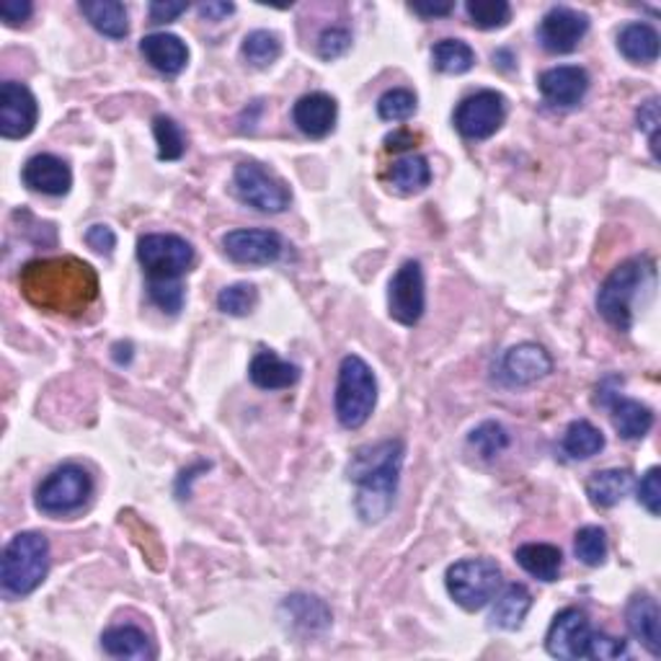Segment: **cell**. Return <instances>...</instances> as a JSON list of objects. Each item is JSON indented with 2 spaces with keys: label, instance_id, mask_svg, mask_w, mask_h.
I'll use <instances>...</instances> for the list:
<instances>
[{
  "label": "cell",
  "instance_id": "cell-1",
  "mask_svg": "<svg viewBox=\"0 0 661 661\" xmlns=\"http://www.w3.org/2000/svg\"><path fill=\"white\" fill-rule=\"evenodd\" d=\"M19 287L34 308L57 315H83L98 300V275L76 256L34 258L19 275Z\"/></svg>",
  "mask_w": 661,
  "mask_h": 661
},
{
  "label": "cell",
  "instance_id": "cell-2",
  "mask_svg": "<svg viewBox=\"0 0 661 661\" xmlns=\"http://www.w3.org/2000/svg\"><path fill=\"white\" fill-rule=\"evenodd\" d=\"M404 455L406 444L401 440L364 444L351 455L347 476L351 484H357L355 509L362 522L378 524L391 514L395 494H398Z\"/></svg>",
  "mask_w": 661,
  "mask_h": 661
},
{
  "label": "cell",
  "instance_id": "cell-3",
  "mask_svg": "<svg viewBox=\"0 0 661 661\" xmlns=\"http://www.w3.org/2000/svg\"><path fill=\"white\" fill-rule=\"evenodd\" d=\"M657 277V267L649 256H636L613 269L598 292V311L610 326L630 330L634 326V308L641 292H649Z\"/></svg>",
  "mask_w": 661,
  "mask_h": 661
},
{
  "label": "cell",
  "instance_id": "cell-4",
  "mask_svg": "<svg viewBox=\"0 0 661 661\" xmlns=\"http://www.w3.org/2000/svg\"><path fill=\"white\" fill-rule=\"evenodd\" d=\"M49 573V543L42 533H19L5 545L0 560V584L9 600H21L37 589Z\"/></svg>",
  "mask_w": 661,
  "mask_h": 661
},
{
  "label": "cell",
  "instance_id": "cell-5",
  "mask_svg": "<svg viewBox=\"0 0 661 661\" xmlns=\"http://www.w3.org/2000/svg\"><path fill=\"white\" fill-rule=\"evenodd\" d=\"M378 404V380L375 372L362 357L347 355L339 364V378H336L334 408L336 419L344 429H359L370 421Z\"/></svg>",
  "mask_w": 661,
  "mask_h": 661
},
{
  "label": "cell",
  "instance_id": "cell-6",
  "mask_svg": "<svg viewBox=\"0 0 661 661\" xmlns=\"http://www.w3.org/2000/svg\"><path fill=\"white\" fill-rule=\"evenodd\" d=\"M444 584L460 607L476 613L499 594L501 569L491 558H465L450 566Z\"/></svg>",
  "mask_w": 661,
  "mask_h": 661
},
{
  "label": "cell",
  "instance_id": "cell-7",
  "mask_svg": "<svg viewBox=\"0 0 661 661\" xmlns=\"http://www.w3.org/2000/svg\"><path fill=\"white\" fill-rule=\"evenodd\" d=\"M93 494V478L83 465L55 468L37 488V509L49 517H65L81 509Z\"/></svg>",
  "mask_w": 661,
  "mask_h": 661
},
{
  "label": "cell",
  "instance_id": "cell-8",
  "mask_svg": "<svg viewBox=\"0 0 661 661\" xmlns=\"http://www.w3.org/2000/svg\"><path fill=\"white\" fill-rule=\"evenodd\" d=\"M138 262L150 279H182L194 267L192 243L174 233H150L138 241Z\"/></svg>",
  "mask_w": 661,
  "mask_h": 661
},
{
  "label": "cell",
  "instance_id": "cell-9",
  "mask_svg": "<svg viewBox=\"0 0 661 661\" xmlns=\"http://www.w3.org/2000/svg\"><path fill=\"white\" fill-rule=\"evenodd\" d=\"M233 189L243 205L267 214L285 212L292 202V194L282 178H277L256 161H243L235 165Z\"/></svg>",
  "mask_w": 661,
  "mask_h": 661
},
{
  "label": "cell",
  "instance_id": "cell-10",
  "mask_svg": "<svg viewBox=\"0 0 661 661\" xmlns=\"http://www.w3.org/2000/svg\"><path fill=\"white\" fill-rule=\"evenodd\" d=\"M507 96L499 91H478L465 96L455 109V129L465 140H488L507 119Z\"/></svg>",
  "mask_w": 661,
  "mask_h": 661
},
{
  "label": "cell",
  "instance_id": "cell-11",
  "mask_svg": "<svg viewBox=\"0 0 661 661\" xmlns=\"http://www.w3.org/2000/svg\"><path fill=\"white\" fill-rule=\"evenodd\" d=\"M427 311V287L419 262H404L387 287V313L401 326H416Z\"/></svg>",
  "mask_w": 661,
  "mask_h": 661
},
{
  "label": "cell",
  "instance_id": "cell-12",
  "mask_svg": "<svg viewBox=\"0 0 661 661\" xmlns=\"http://www.w3.org/2000/svg\"><path fill=\"white\" fill-rule=\"evenodd\" d=\"M222 251H225L228 258L243 264V267H269V264H277L282 258L285 243L275 230H230V233L222 235Z\"/></svg>",
  "mask_w": 661,
  "mask_h": 661
},
{
  "label": "cell",
  "instance_id": "cell-13",
  "mask_svg": "<svg viewBox=\"0 0 661 661\" xmlns=\"http://www.w3.org/2000/svg\"><path fill=\"white\" fill-rule=\"evenodd\" d=\"M589 32V16L569 5H556L545 13L537 26V42L545 53L569 55L581 45Z\"/></svg>",
  "mask_w": 661,
  "mask_h": 661
},
{
  "label": "cell",
  "instance_id": "cell-14",
  "mask_svg": "<svg viewBox=\"0 0 661 661\" xmlns=\"http://www.w3.org/2000/svg\"><path fill=\"white\" fill-rule=\"evenodd\" d=\"M589 636H592V625L584 610L566 607L550 623L548 636H545V649L553 659H587Z\"/></svg>",
  "mask_w": 661,
  "mask_h": 661
},
{
  "label": "cell",
  "instance_id": "cell-15",
  "mask_svg": "<svg viewBox=\"0 0 661 661\" xmlns=\"http://www.w3.org/2000/svg\"><path fill=\"white\" fill-rule=\"evenodd\" d=\"M39 119V104L24 83L5 81L0 85V135L5 140H21L32 135Z\"/></svg>",
  "mask_w": 661,
  "mask_h": 661
},
{
  "label": "cell",
  "instance_id": "cell-16",
  "mask_svg": "<svg viewBox=\"0 0 661 661\" xmlns=\"http://www.w3.org/2000/svg\"><path fill=\"white\" fill-rule=\"evenodd\" d=\"M537 89H541L543 98L550 106H560V109H571L584 102L589 91V73L579 65H558L541 73L537 78Z\"/></svg>",
  "mask_w": 661,
  "mask_h": 661
},
{
  "label": "cell",
  "instance_id": "cell-17",
  "mask_svg": "<svg viewBox=\"0 0 661 661\" xmlns=\"http://www.w3.org/2000/svg\"><path fill=\"white\" fill-rule=\"evenodd\" d=\"M336 117H339V106L336 98H330L328 93H305L292 106V121L305 138L323 140L334 132Z\"/></svg>",
  "mask_w": 661,
  "mask_h": 661
},
{
  "label": "cell",
  "instance_id": "cell-18",
  "mask_svg": "<svg viewBox=\"0 0 661 661\" xmlns=\"http://www.w3.org/2000/svg\"><path fill=\"white\" fill-rule=\"evenodd\" d=\"M501 372H505L509 385H533L550 375L553 359L541 344L524 341L507 351L501 359Z\"/></svg>",
  "mask_w": 661,
  "mask_h": 661
},
{
  "label": "cell",
  "instance_id": "cell-19",
  "mask_svg": "<svg viewBox=\"0 0 661 661\" xmlns=\"http://www.w3.org/2000/svg\"><path fill=\"white\" fill-rule=\"evenodd\" d=\"M21 178L32 192L47 194V197H65L73 186V174L70 165L53 153H39L28 158Z\"/></svg>",
  "mask_w": 661,
  "mask_h": 661
},
{
  "label": "cell",
  "instance_id": "cell-20",
  "mask_svg": "<svg viewBox=\"0 0 661 661\" xmlns=\"http://www.w3.org/2000/svg\"><path fill=\"white\" fill-rule=\"evenodd\" d=\"M625 625L630 636L643 643L651 657H661V613L659 602L651 594H634L625 607Z\"/></svg>",
  "mask_w": 661,
  "mask_h": 661
},
{
  "label": "cell",
  "instance_id": "cell-21",
  "mask_svg": "<svg viewBox=\"0 0 661 661\" xmlns=\"http://www.w3.org/2000/svg\"><path fill=\"white\" fill-rule=\"evenodd\" d=\"M140 53L150 68H155L158 73L169 78L184 73V68L189 65V47H186V42L169 32H155L142 37Z\"/></svg>",
  "mask_w": 661,
  "mask_h": 661
},
{
  "label": "cell",
  "instance_id": "cell-22",
  "mask_svg": "<svg viewBox=\"0 0 661 661\" xmlns=\"http://www.w3.org/2000/svg\"><path fill=\"white\" fill-rule=\"evenodd\" d=\"M248 378L251 383L262 391H285L292 387L300 380V368L292 362L279 359L271 349L256 351L254 359L248 364Z\"/></svg>",
  "mask_w": 661,
  "mask_h": 661
},
{
  "label": "cell",
  "instance_id": "cell-23",
  "mask_svg": "<svg viewBox=\"0 0 661 661\" xmlns=\"http://www.w3.org/2000/svg\"><path fill=\"white\" fill-rule=\"evenodd\" d=\"M602 406H610V411H613V424L623 440L636 442V440H643V437L651 432L653 411L646 404H641V401L623 398L621 393H613Z\"/></svg>",
  "mask_w": 661,
  "mask_h": 661
},
{
  "label": "cell",
  "instance_id": "cell-24",
  "mask_svg": "<svg viewBox=\"0 0 661 661\" xmlns=\"http://www.w3.org/2000/svg\"><path fill=\"white\" fill-rule=\"evenodd\" d=\"M514 560L522 566L530 577L537 581H558L560 569H564V553L558 545L550 543H527L514 550Z\"/></svg>",
  "mask_w": 661,
  "mask_h": 661
},
{
  "label": "cell",
  "instance_id": "cell-25",
  "mask_svg": "<svg viewBox=\"0 0 661 661\" xmlns=\"http://www.w3.org/2000/svg\"><path fill=\"white\" fill-rule=\"evenodd\" d=\"M617 49L628 62L651 65L659 60V32L651 24L634 21L617 32Z\"/></svg>",
  "mask_w": 661,
  "mask_h": 661
},
{
  "label": "cell",
  "instance_id": "cell-26",
  "mask_svg": "<svg viewBox=\"0 0 661 661\" xmlns=\"http://www.w3.org/2000/svg\"><path fill=\"white\" fill-rule=\"evenodd\" d=\"M636 486L634 473L630 471H598L592 478L587 480V496L592 501V507L598 509H613L621 505L625 496L630 494V488Z\"/></svg>",
  "mask_w": 661,
  "mask_h": 661
},
{
  "label": "cell",
  "instance_id": "cell-27",
  "mask_svg": "<svg viewBox=\"0 0 661 661\" xmlns=\"http://www.w3.org/2000/svg\"><path fill=\"white\" fill-rule=\"evenodd\" d=\"M102 649L109 653L112 659H135V661H150L155 657L153 643L135 625H117V628L104 630Z\"/></svg>",
  "mask_w": 661,
  "mask_h": 661
},
{
  "label": "cell",
  "instance_id": "cell-28",
  "mask_svg": "<svg viewBox=\"0 0 661 661\" xmlns=\"http://www.w3.org/2000/svg\"><path fill=\"white\" fill-rule=\"evenodd\" d=\"M81 13L89 19V24L96 28L98 34L109 39H125L129 34L127 9L119 0H83Z\"/></svg>",
  "mask_w": 661,
  "mask_h": 661
},
{
  "label": "cell",
  "instance_id": "cell-29",
  "mask_svg": "<svg viewBox=\"0 0 661 661\" xmlns=\"http://www.w3.org/2000/svg\"><path fill=\"white\" fill-rule=\"evenodd\" d=\"M387 182L401 194H419L432 184V169H429V161L424 155L408 153L391 165Z\"/></svg>",
  "mask_w": 661,
  "mask_h": 661
},
{
  "label": "cell",
  "instance_id": "cell-30",
  "mask_svg": "<svg viewBox=\"0 0 661 661\" xmlns=\"http://www.w3.org/2000/svg\"><path fill=\"white\" fill-rule=\"evenodd\" d=\"M530 607H533V594L524 584H509L505 592L496 598L491 621L494 625L505 630H517L527 617Z\"/></svg>",
  "mask_w": 661,
  "mask_h": 661
},
{
  "label": "cell",
  "instance_id": "cell-31",
  "mask_svg": "<svg viewBox=\"0 0 661 661\" xmlns=\"http://www.w3.org/2000/svg\"><path fill=\"white\" fill-rule=\"evenodd\" d=\"M602 448H605V434L592 421L579 419L569 424L564 434V452L571 460H589L600 455Z\"/></svg>",
  "mask_w": 661,
  "mask_h": 661
},
{
  "label": "cell",
  "instance_id": "cell-32",
  "mask_svg": "<svg viewBox=\"0 0 661 661\" xmlns=\"http://www.w3.org/2000/svg\"><path fill=\"white\" fill-rule=\"evenodd\" d=\"M432 65L444 76H463L476 65V53L463 39H442L432 49Z\"/></svg>",
  "mask_w": 661,
  "mask_h": 661
},
{
  "label": "cell",
  "instance_id": "cell-33",
  "mask_svg": "<svg viewBox=\"0 0 661 661\" xmlns=\"http://www.w3.org/2000/svg\"><path fill=\"white\" fill-rule=\"evenodd\" d=\"M241 55L251 68L256 70H267L279 60L282 55V42L275 32H267V28H256L251 32L241 45Z\"/></svg>",
  "mask_w": 661,
  "mask_h": 661
},
{
  "label": "cell",
  "instance_id": "cell-34",
  "mask_svg": "<svg viewBox=\"0 0 661 661\" xmlns=\"http://www.w3.org/2000/svg\"><path fill=\"white\" fill-rule=\"evenodd\" d=\"M285 610L290 613L292 623L305 630H326L330 625V610L326 607V602L318 598L292 594V598H287Z\"/></svg>",
  "mask_w": 661,
  "mask_h": 661
},
{
  "label": "cell",
  "instance_id": "cell-35",
  "mask_svg": "<svg viewBox=\"0 0 661 661\" xmlns=\"http://www.w3.org/2000/svg\"><path fill=\"white\" fill-rule=\"evenodd\" d=\"M153 135L158 142V158L161 161H178L186 153V135L174 117L158 114L153 119Z\"/></svg>",
  "mask_w": 661,
  "mask_h": 661
},
{
  "label": "cell",
  "instance_id": "cell-36",
  "mask_svg": "<svg viewBox=\"0 0 661 661\" xmlns=\"http://www.w3.org/2000/svg\"><path fill=\"white\" fill-rule=\"evenodd\" d=\"M465 11H468L471 24L484 32L501 28L512 21V5L507 0H468Z\"/></svg>",
  "mask_w": 661,
  "mask_h": 661
},
{
  "label": "cell",
  "instance_id": "cell-37",
  "mask_svg": "<svg viewBox=\"0 0 661 661\" xmlns=\"http://www.w3.org/2000/svg\"><path fill=\"white\" fill-rule=\"evenodd\" d=\"M573 553L584 566H592L598 569L607 560V535L602 527H594V524H587L581 527L577 537H573Z\"/></svg>",
  "mask_w": 661,
  "mask_h": 661
},
{
  "label": "cell",
  "instance_id": "cell-38",
  "mask_svg": "<svg viewBox=\"0 0 661 661\" xmlns=\"http://www.w3.org/2000/svg\"><path fill=\"white\" fill-rule=\"evenodd\" d=\"M258 303V290L248 282H239L230 285L225 290H220L218 294V308L225 315H233V318H243L254 311Z\"/></svg>",
  "mask_w": 661,
  "mask_h": 661
},
{
  "label": "cell",
  "instance_id": "cell-39",
  "mask_svg": "<svg viewBox=\"0 0 661 661\" xmlns=\"http://www.w3.org/2000/svg\"><path fill=\"white\" fill-rule=\"evenodd\" d=\"M416 93L408 89H391L378 98V114L385 121H406L416 114Z\"/></svg>",
  "mask_w": 661,
  "mask_h": 661
},
{
  "label": "cell",
  "instance_id": "cell-40",
  "mask_svg": "<svg viewBox=\"0 0 661 661\" xmlns=\"http://www.w3.org/2000/svg\"><path fill=\"white\" fill-rule=\"evenodd\" d=\"M468 442L478 450L480 457L494 460L496 455H501V452L509 448V434H507V429L501 427V424L484 421L480 427L473 429Z\"/></svg>",
  "mask_w": 661,
  "mask_h": 661
},
{
  "label": "cell",
  "instance_id": "cell-41",
  "mask_svg": "<svg viewBox=\"0 0 661 661\" xmlns=\"http://www.w3.org/2000/svg\"><path fill=\"white\" fill-rule=\"evenodd\" d=\"M148 294L153 305L161 308L163 313L176 315L184 308V285L182 279H150Z\"/></svg>",
  "mask_w": 661,
  "mask_h": 661
},
{
  "label": "cell",
  "instance_id": "cell-42",
  "mask_svg": "<svg viewBox=\"0 0 661 661\" xmlns=\"http://www.w3.org/2000/svg\"><path fill=\"white\" fill-rule=\"evenodd\" d=\"M351 32L347 26H330L318 37V57L321 60H339L349 53Z\"/></svg>",
  "mask_w": 661,
  "mask_h": 661
},
{
  "label": "cell",
  "instance_id": "cell-43",
  "mask_svg": "<svg viewBox=\"0 0 661 661\" xmlns=\"http://www.w3.org/2000/svg\"><path fill=\"white\" fill-rule=\"evenodd\" d=\"M628 651V643L623 638L600 634V630H592L589 636V646H587V659H598V661H613L625 657Z\"/></svg>",
  "mask_w": 661,
  "mask_h": 661
},
{
  "label": "cell",
  "instance_id": "cell-44",
  "mask_svg": "<svg viewBox=\"0 0 661 661\" xmlns=\"http://www.w3.org/2000/svg\"><path fill=\"white\" fill-rule=\"evenodd\" d=\"M636 125L646 135V138H649V146H651L653 158H659V125H661V117H659V98L657 96H651L649 102H643L641 106H638Z\"/></svg>",
  "mask_w": 661,
  "mask_h": 661
},
{
  "label": "cell",
  "instance_id": "cell-45",
  "mask_svg": "<svg viewBox=\"0 0 661 661\" xmlns=\"http://www.w3.org/2000/svg\"><path fill=\"white\" fill-rule=\"evenodd\" d=\"M638 505H641L651 517H659L661 509V471L649 468L638 484Z\"/></svg>",
  "mask_w": 661,
  "mask_h": 661
},
{
  "label": "cell",
  "instance_id": "cell-46",
  "mask_svg": "<svg viewBox=\"0 0 661 661\" xmlns=\"http://www.w3.org/2000/svg\"><path fill=\"white\" fill-rule=\"evenodd\" d=\"M85 243H89L96 254L112 256V251L117 248V235H114L109 225H91L85 230Z\"/></svg>",
  "mask_w": 661,
  "mask_h": 661
},
{
  "label": "cell",
  "instance_id": "cell-47",
  "mask_svg": "<svg viewBox=\"0 0 661 661\" xmlns=\"http://www.w3.org/2000/svg\"><path fill=\"white\" fill-rule=\"evenodd\" d=\"M34 5L28 0H3L0 3V19L5 21V26H21L24 21L32 19Z\"/></svg>",
  "mask_w": 661,
  "mask_h": 661
},
{
  "label": "cell",
  "instance_id": "cell-48",
  "mask_svg": "<svg viewBox=\"0 0 661 661\" xmlns=\"http://www.w3.org/2000/svg\"><path fill=\"white\" fill-rule=\"evenodd\" d=\"M189 9V3H150V24H171V21H176L182 13H186Z\"/></svg>",
  "mask_w": 661,
  "mask_h": 661
},
{
  "label": "cell",
  "instance_id": "cell-49",
  "mask_svg": "<svg viewBox=\"0 0 661 661\" xmlns=\"http://www.w3.org/2000/svg\"><path fill=\"white\" fill-rule=\"evenodd\" d=\"M408 9L421 19H444L455 11V3H450V0L448 3H411Z\"/></svg>",
  "mask_w": 661,
  "mask_h": 661
},
{
  "label": "cell",
  "instance_id": "cell-50",
  "mask_svg": "<svg viewBox=\"0 0 661 661\" xmlns=\"http://www.w3.org/2000/svg\"><path fill=\"white\" fill-rule=\"evenodd\" d=\"M197 11L205 21H222L235 11V5L233 3H222V0H207V3L199 5Z\"/></svg>",
  "mask_w": 661,
  "mask_h": 661
},
{
  "label": "cell",
  "instance_id": "cell-51",
  "mask_svg": "<svg viewBox=\"0 0 661 661\" xmlns=\"http://www.w3.org/2000/svg\"><path fill=\"white\" fill-rule=\"evenodd\" d=\"M414 142H416V135L406 132V129H398V132L387 135V138H385V148L387 150H395V153H398V150L414 148Z\"/></svg>",
  "mask_w": 661,
  "mask_h": 661
}]
</instances>
